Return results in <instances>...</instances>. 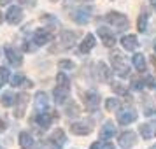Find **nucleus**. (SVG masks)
Here are the masks:
<instances>
[{"label": "nucleus", "instance_id": "30", "mask_svg": "<svg viewBox=\"0 0 156 149\" xmlns=\"http://www.w3.org/2000/svg\"><path fill=\"white\" fill-rule=\"evenodd\" d=\"M58 69H62V70H72V69H76V63L72 60H60L58 62Z\"/></svg>", "mask_w": 156, "mask_h": 149}, {"label": "nucleus", "instance_id": "44", "mask_svg": "<svg viewBox=\"0 0 156 149\" xmlns=\"http://www.w3.org/2000/svg\"><path fill=\"white\" fill-rule=\"evenodd\" d=\"M2 21H4V14H2V11H0V25H2Z\"/></svg>", "mask_w": 156, "mask_h": 149}, {"label": "nucleus", "instance_id": "1", "mask_svg": "<svg viewBox=\"0 0 156 149\" xmlns=\"http://www.w3.org/2000/svg\"><path fill=\"white\" fill-rule=\"evenodd\" d=\"M105 21L111 25V27H116V28H128V25H130V21H128V18L125 14H121V12H118V11H111V12H107L105 14Z\"/></svg>", "mask_w": 156, "mask_h": 149}, {"label": "nucleus", "instance_id": "9", "mask_svg": "<svg viewBox=\"0 0 156 149\" xmlns=\"http://www.w3.org/2000/svg\"><path fill=\"white\" fill-rule=\"evenodd\" d=\"M53 118H56V112L55 114H51V112H39L37 114V118H35V121H37V125L42 128V130H48V128L51 126V123H53Z\"/></svg>", "mask_w": 156, "mask_h": 149}, {"label": "nucleus", "instance_id": "40", "mask_svg": "<svg viewBox=\"0 0 156 149\" xmlns=\"http://www.w3.org/2000/svg\"><path fill=\"white\" fill-rule=\"evenodd\" d=\"M23 86H25V88H32V86H34V83H32V81H28V79H25Z\"/></svg>", "mask_w": 156, "mask_h": 149}, {"label": "nucleus", "instance_id": "35", "mask_svg": "<svg viewBox=\"0 0 156 149\" xmlns=\"http://www.w3.org/2000/svg\"><path fill=\"white\" fill-rule=\"evenodd\" d=\"M144 86H146V81H142V79H133L132 81V88L133 90H142Z\"/></svg>", "mask_w": 156, "mask_h": 149}, {"label": "nucleus", "instance_id": "39", "mask_svg": "<svg viewBox=\"0 0 156 149\" xmlns=\"http://www.w3.org/2000/svg\"><path fill=\"white\" fill-rule=\"evenodd\" d=\"M104 146H105V149H116V147H114V146H112V144H111L109 140H104Z\"/></svg>", "mask_w": 156, "mask_h": 149}, {"label": "nucleus", "instance_id": "5", "mask_svg": "<svg viewBox=\"0 0 156 149\" xmlns=\"http://www.w3.org/2000/svg\"><path fill=\"white\" fill-rule=\"evenodd\" d=\"M23 20V11L20 5H12V7H9V11L5 12V21L9 25H20Z\"/></svg>", "mask_w": 156, "mask_h": 149}, {"label": "nucleus", "instance_id": "22", "mask_svg": "<svg viewBox=\"0 0 156 149\" xmlns=\"http://www.w3.org/2000/svg\"><path fill=\"white\" fill-rule=\"evenodd\" d=\"M16 100H18V95L7 91V93H4V95H2L0 102H2V105H4V107H12V105H16Z\"/></svg>", "mask_w": 156, "mask_h": 149}, {"label": "nucleus", "instance_id": "38", "mask_svg": "<svg viewBox=\"0 0 156 149\" xmlns=\"http://www.w3.org/2000/svg\"><path fill=\"white\" fill-rule=\"evenodd\" d=\"M5 130H7V123H5L4 119H0V133H4Z\"/></svg>", "mask_w": 156, "mask_h": 149}, {"label": "nucleus", "instance_id": "2", "mask_svg": "<svg viewBox=\"0 0 156 149\" xmlns=\"http://www.w3.org/2000/svg\"><path fill=\"white\" fill-rule=\"evenodd\" d=\"M81 100H83V105H84L86 111H90V112H93L97 107L100 105V95L97 91H84L83 95H81Z\"/></svg>", "mask_w": 156, "mask_h": 149}, {"label": "nucleus", "instance_id": "37", "mask_svg": "<svg viewBox=\"0 0 156 149\" xmlns=\"http://www.w3.org/2000/svg\"><path fill=\"white\" fill-rule=\"evenodd\" d=\"M90 149H105V146H104V142H93Z\"/></svg>", "mask_w": 156, "mask_h": 149}, {"label": "nucleus", "instance_id": "34", "mask_svg": "<svg viewBox=\"0 0 156 149\" xmlns=\"http://www.w3.org/2000/svg\"><path fill=\"white\" fill-rule=\"evenodd\" d=\"M23 83H25V77H23L21 74H16V76H12V79H11V86H12V88L21 86Z\"/></svg>", "mask_w": 156, "mask_h": 149}, {"label": "nucleus", "instance_id": "21", "mask_svg": "<svg viewBox=\"0 0 156 149\" xmlns=\"http://www.w3.org/2000/svg\"><path fill=\"white\" fill-rule=\"evenodd\" d=\"M53 97H55V104H63L65 100H67V97H69V90L55 86V90H53Z\"/></svg>", "mask_w": 156, "mask_h": 149}, {"label": "nucleus", "instance_id": "31", "mask_svg": "<svg viewBox=\"0 0 156 149\" xmlns=\"http://www.w3.org/2000/svg\"><path fill=\"white\" fill-rule=\"evenodd\" d=\"M112 91L118 93V95H121V97H130L126 91V88L123 84H119V83H112Z\"/></svg>", "mask_w": 156, "mask_h": 149}, {"label": "nucleus", "instance_id": "18", "mask_svg": "<svg viewBox=\"0 0 156 149\" xmlns=\"http://www.w3.org/2000/svg\"><path fill=\"white\" fill-rule=\"evenodd\" d=\"M121 46H123V49H126V51H135L137 46H139V41H137L135 35H125L121 39Z\"/></svg>", "mask_w": 156, "mask_h": 149}, {"label": "nucleus", "instance_id": "23", "mask_svg": "<svg viewBox=\"0 0 156 149\" xmlns=\"http://www.w3.org/2000/svg\"><path fill=\"white\" fill-rule=\"evenodd\" d=\"M147 23H149V14L147 12H140L139 14V20H137V30L140 34H144L147 30Z\"/></svg>", "mask_w": 156, "mask_h": 149}, {"label": "nucleus", "instance_id": "47", "mask_svg": "<svg viewBox=\"0 0 156 149\" xmlns=\"http://www.w3.org/2000/svg\"><path fill=\"white\" fill-rule=\"evenodd\" d=\"M153 149H156V146H153Z\"/></svg>", "mask_w": 156, "mask_h": 149}, {"label": "nucleus", "instance_id": "7", "mask_svg": "<svg viewBox=\"0 0 156 149\" xmlns=\"http://www.w3.org/2000/svg\"><path fill=\"white\" fill-rule=\"evenodd\" d=\"M30 100V95L28 93H21L18 95V100H16V109H14V116L16 118H23L25 116V109H27V104Z\"/></svg>", "mask_w": 156, "mask_h": 149}, {"label": "nucleus", "instance_id": "43", "mask_svg": "<svg viewBox=\"0 0 156 149\" xmlns=\"http://www.w3.org/2000/svg\"><path fill=\"white\" fill-rule=\"evenodd\" d=\"M151 62H153V65L156 67V56H151Z\"/></svg>", "mask_w": 156, "mask_h": 149}, {"label": "nucleus", "instance_id": "17", "mask_svg": "<svg viewBox=\"0 0 156 149\" xmlns=\"http://www.w3.org/2000/svg\"><path fill=\"white\" fill-rule=\"evenodd\" d=\"M98 79L102 81V83H109L111 81V76H112V72H111V69L107 67L105 62H98Z\"/></svg>", "mask_w": 156, "mask_h": 149}, {"label": "nucleus", "instance_id": "4", "mask_svg": "<svg viewBox=\"0 0 156 149\" xmlns=\"http://www.w3.org/2000/svg\"><path fill=\"white\" fill-rule=\"evenodd\" d=\"M53 39V28H39L34 34V42L35 46H46Z\"/></svg>", "mask_w": 156, "mask_h": 149}, {"label": "nucleus", "instance_id": "24", "mask_svg": "<svg viewBox=\"0 0 156 149\" xmlns=\"http://www.w3.org/2000/svg\"><path fill=\"white\" fill-rule=\"evenodd\" d=\"M132 63H133V67L137 69L139 72H144L146 70V60H144V56L142 55H133V58H132Z\"/></svg>", "mask_w": 156, "mask_h": 149}, {"label": "nucleus", "instance_id": "14", "mask_svg": "<svg viewBox=\"0 0 156 149\" xmlns=\"http://www.w3.org/2000/svg\"><path fill=\"white\" fill-rule=\"evenodd\" d=\"M137 119V112L135 111H119L118 112V123L119 125H130V123H133Z\"/></svg>", "mask_w": 156, "mask_h": 149}, {"label": "nucleus", "instance_id": "28", "mask_svg": "<svg viewBox=\"0 0 156 149\" xmlns=\"http://www.w3.org/2000/svg\"><path fill=\"white\" fill-rule=\"evenodd\" d=\"M9 79H11V72L7 67H0V88L4 84H7Z\"/></svg>", "mask_w": 156, "mask_h": 149}, {"label": "nucleus", "instance_id": "8", "mask_svg": "<svg viewBox=\"0 0 156 149\" xmlns=\"http://www.w3.org/2000/svg\"><path fill=\"white\" fill-rule=\"evenodd\" d=\"M48 105H49V98L44 91H39L35 95V100H34V107H35L37 114L39 112H46L48 111Z\"/></svg>", "mask_w": 156, "mask_h": 149}, {"label": "nucleus", "instance_id": "33", "mask_svg": "<svg viewBox=\"0 0 156 149\" xmlns=\"http://www.w3.org/2000/svg\"><path fill=\"white\" fill-rule=\"evenodd\" d=\"M116 74L119 76V77H126L128 74H130V69H128V65H119V67H116Z\"/></svg>", "mask_w": 156, "mask_h": 149}, {"label": "nucleus", "instance_id": "10", "mask_svg": "<svg viewBox=\"0 0 156 149\" xmlns=\"http://www.w3.org/2000/svg\"><path fill=\"white\" fill-rule=\"evenodd\" d=\"M98 35L102 39V44L105 46V48H114V44H116V37L114 34H111V30L109 28H98Z\"/></svg>", "mask_w": 156, "mask_h": 149}, {"label": "nucleus", "instance_id": "29", "mask_svg": "<svg viewBox=\"0 0 156 149\" xmlns=\"http://www.w3.org/2000/svg\"><path fill=\"white\" fill-rule=\"evenodd\" d=\"M139 132H140L142 139H146V140H149L151 139V125L149 123H144V125H139Z\"/></svg>", "mask_w": 156, "mask_h": 149}, {"label": "nucleus", "instance_id": "6", "mask_svg": "<svg viewBox=\"0 0 156 149\" xmlns=\"http://www.w3.org/2000/svg\"><path fill=\"white\" fill-rule=\"evenodd\" d=\"M4 51H5V58H7L9 63H12V67H21L23 63V56L18 53V51L11 46V44H7L5 48H4Z\"/></svg>", "mask_w": 156, "mask_h": 149}, {"label": "nucleus", "instance_id": "32", "mask_svg": "<svg viewBox=\"0 0 156 149\" xmlns=\"http://www.w3.org/2000/svg\"><path fill=\"white\" fill-rule=\"evenodd\" d=\"M67 116H69V118H76V116H79V107L70 102V105L67 107Z\"/></svg>", "mask_w": 156, "mask_h": 149}, {"label": "nucleus", "instance_id": "13", "mask_svg": "<svg viewBox=\"0 0 156 149\" xmlns=\"http://www.w3.org/2000/svg\"><path fill=\"white\" fill-rule=\"evenodd\" d=\"M60 49H63V48H72L74 42H76V34L74 32H69V30H63L62 34H60Z\"/></svg>", "mask_w": 156, "mask_h": 149}, {"label": "nucleus", "instance_id": "36", "mask_svg": "<svg viewBox=\"0 0 156 149\" xmlns=\"http://www.w3.org/2000/svg\"><path fill=\"white\" fill-rule=\"evenodd\" d=\"M146 86L151 88V90H156V77H153V76L147 77V79H146Z\"/></svg>", "mask_w": 156, "mask_h": 149}, {"label": "nucleus", "instance_id": "3", "mask_svg": "<svg viewBox=\"0 0 156 149\" xmlns=\"http://www.w3.org/2000/svg\"><path fill=\"white\" fill-rule=\"evenodd\" d=\"M118 144H119L121 149H133V146L137 144V135L132 130H125L119 133V139H118Z\"/></svg>", "mask_w": 156, "mask_h": 149}, {"label": "nucleus", "instance_id": "20", "mask_svg": "<svg viewBox=\"0 0 156 149\" xmlns=\"http://www.w3.org/2000/svg\"><path fill=\"white\" fill-rule=\"evenodd\" d=\"M72 18H74V21L77 23V25H86V23L90 21V11H88V9H84V11L79 9V11L74 12Z\"/></svg>", "mask_w": 156, "mask_h": 149}, {"label": "nucleus", "instance_id": "16", "mask_svg": "<svg viewBox=\"0 0 156 149\" xmlns=\"http://www.w3.org/2000/svg\"><path fill=\"white\" fill-rule=\"evenodd\" d=\"M95 44H97V41H95V35L93 34H88V35L84 37V41L81 42V46H79V51L83 53V55H88L90 51L95 48Z\"/></svg>", "mask_w": 156, "mask_h": 149}, {"label": "nucleus", "instance_id": "15", "mask_svg": "<svg viewBox=\"0 0 156 149\" xmlns=\"http://www.w3.org/2000/svg\"><path fill=\"white\" fill-rule=\"evenodd\" d=\"M93 128L88 123H72L70 125V132L74 135H90Z\"/></svg>", "mask_w": 156, "mask_h": 149}, {"label": "nucleus", "instance_id": "27", "mask_svg": "<svg viewBox=\"0 0 156 149\" xmlns=\"http://www.w3.org/2000/svg\"><path fill=\"white\" fill-rule=\"evenodd\" d=\"M121 107V102L118 98H107L105 100V109L111 112V111H119Z\"/></svg>", "mask_w": 156, "mask_h": 149}, {"label": "nucleus", "instance_id": "41", "mask_svg": "<svg viewBox=\"0 0 156 149\" xmlns=\"http://www.w3.org/2000/svg\"><path fill=\"white\" fill-rule=\"evenodd\" d=\"M151 114H156V109H147L146 111V116H151Z\"/></svg>", "mask_w": 156, "mask_h": 149}, {"label": "nucleus", "instance_id": "48", "mask_svg": "<svg viewBox=\"0 0 156 149\" xmlns=\"http://www.w3.org/2000/svg\"><path fill=\"white\" fill-rule=\"evenodd\" d=\"M154 135H156V132H154Z\"/></svg>", "mask_w": 156, "mask_h": 149}, {"label": "nucleus", "instance_id": "42", "mask_svg": "<svg viewBox=\"0 0 156 149\" xmlns=\"http://www.w3.org/2000/svg\"><path fill=\"white\" fill-rule=\"evenodd\" d=\"M11 0H0V5H7Z\"/></svg>", "mask_w": 156, "mask_h": 149}, {"label": "nucleus", "instance_id": "46", "mask_svg": "<svg viewBox=\"0 0 156 149\" xmlns=\"http://www.w3.org/2000/svg\"><path fill=\"white\" fill-rule=\"evenodd\" d=\"M154 53H156V44H154Z\"/></svg>", "mask_w": 156, "mask_h": 149}, {"label": "nucleus", "instance_id": "25", "mask_svg": "<svg viewBox=\"0 0 156 149\" xmlns=\"http://www.w3.org/2000/svg\"><path fill=\"white\" fill-rule=\"evenodd\" d=\"M56 86L58 88H65V90H70V81H69V77L65 76L63 72H60L56 76Z\"/></svg>", "mask_w": 156, "mask_h": 149}, {"label": "nucleus", "instance_id": "19", "mask_svg": "<svg viewBox=\"0 0 156 149\" xmlns=\"http://www.w3.org/2000/svg\"><path fill=\"white\" fill-rule=\"evenodd\" d=\"M20 147L21 149H32L34 147V137L28 132H21L20 133Z\"/></svg>", "mask_w": 156, "mask_h": 149}, {"label": "nucleus", "instance_id": "45", "mask_svg": "<svg viewBox=\"0 0 156 149\" xmlns=\"http://www.w3.org/2000/svg\"><path fill=\"white\" fill-rule=\"evenodd\" d=\"M151 4H153V7L156 9V0H151Z\"/></svg>", "mask_w": 156, "mask_h": 149}, {"label": "nucleus", "instance_id": "26", "mask_svg": "<svg viewBox=\"0 0 156 149\" xmlns=\"http://www.w3.org/2000/svg\"><path fill=\"white\" fill-rule=\"evenodd\" d=\"M111 63H112L114 69H116V67H119V65H125L126 62H125V56H123L121 53H118V51H112V55H111Z\"/></svg>", "mask_w": 156, "mask_h": 149}, {"label": "nucleus", "instance_id": "12", "mask_svg": "<svg viewBox=\"0 0 156 149\" xmlns=\"http://www.w3.org/2000/svg\"><path fill=\"white\" fill-rule=\"evenodd\" d=\"M49 142L53 144V146H56V147H63L65 144H67V139H65V132H63V130H60V128H56V130L51 133Z\"/></svg>", "mask_w": 156, "mask_h": 149}, {"label": "nucleus", "instance_id": "11", "mask_svg": "<svg viewBox=\"0 0 156 149\" xmlns=\"http://www.w3.org/2000/svg\"><path fill=\"white\" fill-rule=\"evenodd\" d=\"M114 135H116V125H114L112 121L104 123V126L100 130V139H102V140H111Z\"/></svg>", "mask_w": 156, "mask_h": 149}]
</instances>
